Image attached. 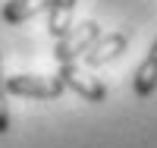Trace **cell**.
Returning <instances> with one entry per match:
<instances>
[{
    "instance_id": "6da1fadb",
    "label": "cell",
    "mask_w": 157,
    "mask_h": 148,
    "mask_svg": "<svg viewBox=\"0 0 157 148\" xmlns=\"http://www.w3.org/2000/svg\"><path fill=\"white\" fill-rule=\"evenodd\" d=\"M98 38H101V25L94 19H85L82 25H72L66 35L54 38V41H57L54 44V60L57 63H75Z\"/></svg>"
},
{
    "instance_id": "7a4b0ae2",
    "label": "cell",
    "mask_w": 157,
    "mask_h": 148,
    "mask_svg": "<svg viewBox=\"0 0 157 148\" xmlns=\"http://www.w3.org/2000/svg\"><path fill=\"white\" fill-rule=\"evenodd\" d=\"M6 95H19V98H41V101H57L66 85L60 82V76H10L3 79Z\"/></svg>"
},
{
    "instance_id": "3957f363",
    "label": "cell",
    "mask_w": 157,
    "mask_h": 148,
    "mask_svg": "<svg viewBox=\"0 0 157 148\" xmlns=\"http://www.w3.org/2000/svg\"><path fill=\"white\" fill-rule=\"evenodd\" d=\"M57 76H60V82L66 85L69 91H75L78 98H85L91 104H101L104 98H107V85H104L98 76L85 73L82 66H75V63H60V73Z\"/></svg>"
},
{
    "instance_id": "277c9868",
    "label": "cell",
    "mask_w": 157,
    "mask_h": 148,
    "mask_svg": "<svg viewBox=\"0 0 157 148\" xmlns=\"http://www.w3.org/2000/svg\"><path fill=\"white\" fill-rule=\"evenodd\" d=\"M126 47H129V35L126 32H110V35H101L98 41L82 54V60H85V66L94 70V66H104V63L116 60Z\"/></svg>"
},
{
    "instance_id": "5b68a950",
    "label": "cell",
    "mask_w": 157,
    "mask_h": 148,
    "mask_svg": "<svg viewBox=\"0 0 157 148\" xmlns=\"http://www.w3.org/2000/svg\"><path fill=\"white\" fill-rule=\"evenodd\" d=\"M132 91H135V98H151L157 91V38H154V44L148 47V57L141 60V66L135 70Z\"/></svg>"
},
{
    "instance_id": "8992f818",
    "label": "cell",
    "mask_w": 157,
    "mask_h": 148,
    "mask_svg": "<svg viewBox=\"0 0 157 148\" xmlns=\"http://www.w3.org/2000/svg\"><path fill=\"white\" fill-rule=\"evenodd\" d=\"M75 3L78 0H50L47 3V32L60 38V35H66L72 29V16H75Z\"/></svg>"
},
{
    "instance_id": "52a82bcc",
    "label": "cell",
    "mask_w": 157,
    "mask_h": 148,
    "mask_svg": "<svg viewBox=\"0 0 157 148\" xmlns=\"http://www.w3.org/2000/svg\"><path fill=\"white\" fill-rule=\"evenodd\" d=\"M50 0H6L3 10H0V16H3V22L10 25H22V22H29L35 16H41V13L47 10Z\"/></svg>"
},
{
    "instance_id": "ba28073f",
    "label": "cell",
    "mask_w": 157,
    "mask_h": 148,
    "mask_svg": "<svg viewBox=\"0 0 157 148\" xmlns=\"http://www.w3.org/2000/svg\"><path fill=\"white\" fill-rule=\"evenodd\" d=\"M10 132V107H6V88H3V63H0V136Z\"/></svg>"
}]
</instances>
